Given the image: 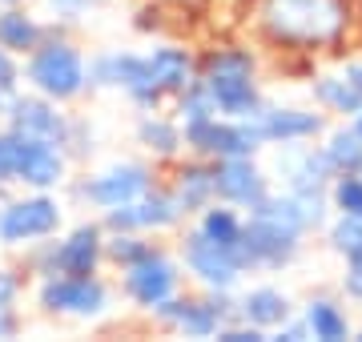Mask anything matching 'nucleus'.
Instances as JSON below:
<instances>
[{"instance_id": "obj_36", "label": "nucleus", "mask_w": 362, "mask_h": 342, "mask_svg": "<svg viewBox=\"0 0 362 342\" xmlns=\"http://www.w3.org/2000/svg\"><path fill=\"white\" fill-rule=\"evenodd\" d=\"M21 298V278L13 270H0V306H16Z\"/></svg>"}, {"instance_id": "obj_22", "label": "nucleus", "mask_w": 362, "mask_h": 342, "mask_svg": "<svg viewBox=\"0 0 362 342\" xmlns=\"http://www.w3.org/2000/svg\"><path fill=\"white\" fill-rule=\"evenodd\" d=\"M298 314H302V322H306V334L318 338V342H346L350 334H354L346 306L338 302V298H330V294H314Z\"/></svg>"}, {"instance_id": "obj_18", "label": "nucleus", "mask_w": 362, "mask_h": 342, "mask_svg": "<svg viewBox=\"0 0 362 342\" xmlns=\"http://www.w3.org/2000/svg\"><path fill=\"white\" fill-rule=\"evenodd\" d=\"M282 149L278 153V173H282V189L290 194H326L330 189V165H326L322 149L318 145H306V141H294V145H274Z\"/></svg>"}, {"instance_id": "obj_11", "label": "nucleus", "mask_w": 362, "mask_h": 342, "mask_svg": "<svg viewBox=\"0 0 362 342\" xmlns=\"http://www.w3.org/2000/svg\"><path fill=\"white\" fill-rule=\"evenodd\" d=\"M65 210L61 201L49 198V189H37L28 198L4 201L0 206V246H33L61 230Z\"/></svg>"}, {"instance_id": "obj_40", "label": "nucleus", "mask_w": 362, "mask_h": 342, "mask_svg": "<svg viewBox=\"0 0 362 342\" xmlns=\"http://www.w3.org/2000/svg\"><path fill=\"white\" fill-rule=\"evenodd\" d=\"M350 125H354V133H358V137H362V109H358V113H354V117H350Z\"/></svg>"}, {"instance_id": "obj_26", "label": "nucleus", "mask_w": 362, "mask_h": 342, "mask_svg": "<svg viewBox=\"0 0 362 342\" xmlns=\"http://www.w3.org/2000/svg\"><path fill=\"white\" fill-rule=\"evenodd\" d=\"M318 149H322L330 173H358L362 170V137L354 133L350 121H342V125H334V129H326Z\"/></svg>"}, {"instance_id": "obj_42", "label": "nucleus", "mask_w": 362, "mask_h": 342, "mask_svg": "<svg viewBox=\"0 0 362 342\" xmlns=\"http://www.w3.org/2000/svg\"><path fill=\"white\" fill-rule=\"evenodd\" d=\"M165 4H194V0H165Z\"/></svg>"}, {"instance_id": "obj_39", "label": "nucleus", "mask_w": 362, "mask_h": 342, "mask_svg": "<svg viewBox=\"0 0 362 342\" xmlns=\"http://www.w3.org/2000/svg\"><path fill=\"white\" fill-rule=\"evenodd\" d=\"M342 73H346V77L362 89V61H346V65H342Z\"/></svg>"}, {"instance_id": "obj_35", "label": "nucleus", "mask_w": 362, "mask_h": 342, "mask_svg": "<svg viewBox=\"0 0 362 342\" xmlns=\"http://www.w3.org/2000/svg\"><path fill=\"white\" fill-rule=\"evenodd\" d=\"M342 294L362 302V258L358 262H346V270H342Z\"/></svg>"}, {"instance_id": "obj_2", "label": "nucleus", "mask_w": 362, "mask_h": 342, "mask_svg": "<svg viewBox=\"0 0 362 342\" xmlns=\"http://www.w3.org/2000/svg\"><path fill=\"white\" fill-rule=\"evenodd\" d=\"M306 234H310V222L302 213V201L294 194H286V189H270L254 210H246L238 262H242L246 274L286 270L302 254V237Z\"/></svg>"}, {"instance_id": "obj_3", "label": "nucleus", "mask_w": 362, "mask_h": 342, "mask_svg": "<svg viewBox=\"0 0 362 342\" xmlns=\"http://www.w3.org/2000/svg\"><path fill=\"white\" fill-rule=\"evenodd\" d=\"M197 81L209 89L214 105H218L221 117H246L254 121L258 109L266 105L258 85V57L242 49V45H221V49H209L202 61H197Z\"/></svg>"}, {"instance_id": "obj_14", "label": "nucleus", "mask_w": 362, "mask_h": 342, "mask_svg": "<svg viewBox=\"0 0 362 342\" xmlns=\"http://www.w3.org/2000/svg\"><path fill=\"white\" fill-rule=\"evenodd\" d=\"M8 145H13V182L28 185V189H57V185H65L69 153L61 145L40 141V137H21V133H8Z\"/></svg>"}, {"instance_id": "obj_5", "label": "nucleus", "mask_w": 362, "mask_h": 342, "mask_svg": "<svg viewBox=\"0 0 362 342\" xmlns=\"http://www.w3.org/2000/svg\"><path fill=\"white\" fill-rule=\"evenodd\" d=\"M157 326L173 330L181 338H218L226 322H238V298L233 290H202V294H173L149 310Z\"/></svg>"}, {"instance_id": "obj_25", "label": "nucleus", "mask_w": 362, "mask_h": 342, "mask_svg": "<svg viewBox=\"0 0 362 342\" xmlns=\"http://www.w3.org/2000/svg\"><path fill=\"white\" fill-rule=\"evenodd\" d=\"M194 230H202L209 242H218V246H226V250L238 254V242H242V230H246V213L238 210V206H230V201L214 198L206 210L197 213Z\"/></svg>"}, {"instance_id": "obj_13", "label": "nucleus", "mask_w": 362, "mask_h": 342, "mask_svg": "<svg viewBox=\"0 0 362 342\" xmlns=\"http://www.w3.org/2000/svg\"><path fill=\"white\" fill-rule=\"evenodd\" d=\"M185 222L177 198L169 185H149L141 198L125 201V206H113V210L101 213L105 230H137V234H165V230H177Z\"/></svg>"}, {"instance_id": "obj_31", "label": "nucleus", "mask_w": 362, "mask_h": 342, "mask_svg": "<svg viewBox=\"0 0 362 342\" xmlns=\"http://www.w3.org/2000/svg\"><path fill=\"white\" fill-rule=\"evenodd\" d=\"M326 198H330L334 213H358L362 218V173H334Z\"/></svg>"}, {"instance_id": "obj_32", "label": "nucleus", "mask_w": 362, "mask_h": 342, "mask_svg": "<svg viewBox=\"0 0 362 342\" xmlns=\"http://www.w3.org/2000/svg\"><path fill=\"white\" fill-rule=\"evenodd\" d=\"M93 149V125L89 121L69 117V133H65V153L69 158H85Z\"/></svg>"}, {"instance_id": "obj_20", "label": "nucleus", "mask_w": 362, "mask_h": 342, "mask_svg": "<svg viewBox=\"0 0 362 342\" xmlns=\"http://www.w3.org/2000/svg\"><path fill=\"white\" fill-rule=\"evenodd\" d=\"M145 65H149V77H153L157 93L173 101L189 81L197 77V57L185 49V45H153L145 53Z\"/></svg>"}, {"instance_id": "obj_17", "label": "nucleus", "mask_w": 362, "mask_h": 342, "mask_svg": "<svg viewBox=\"0 0 362 342\" xmlns=\"http://www.w3.org/2000/svg\"><path fill=\"white\" fill-rule=\"evenodd\" d=\"M258 125L262 141L266 145H294V141H318L326 133V117L314 113V109H302V105H266L258 109Z\"/></svg>"}, {"instance_id": "obj_7", "label": "nucleus", "mask_w": 362, "mask_h": 342, "mask_svg": "<svg viewBox=\"0 0 362 342\" xmlns=\"http://www.w3.org/2000/svg\"><path fill=\"white\" fill-rule=\"evenodd\" d=\"M109 286L97 274H45L37 290V302L45 314L65 318H101L109 310Z\"/></svg>"}, {"instance_id": "obj_38", "label": "nucleus", "mask_w": 362, "mask_h": 342, "mask_svg": "<svg viewBox=\"0 0 362 342\" xmlns=\"http://www.w3.org/2000/svg\"><path fill=\"white\" fill-rule=\"evenodd\" d=\"M16 334V314L13 306H0V338H13Z\"/></svg>"}, {"instance_id": "obj_41", "label": "nucleus", "mask_w": 362, "mask_h": 342, "mask_svg": "<svg viewBox=\"0 0 362 342\" xmlns=\"http://www.w3.org/2000/svg\"><path fill=\"white\" fill-rule=\"evenodd\" d=\"M350 338H354V342H362V326H358V330H354V334H350Z\"/></svg>"}, {"instance_id": "obj_6", "label": "nucleus", "mask_w": 362, "mask_h": 342, "mask_svg": "<svg viewBox=\"0 0 362 342\" xmlns=\"http://www.w3.org/2000/svg\"><path fill=\"white\" fill-rule=\"evenodd\" d=\"M181 141L189 158H206V161H221V158H258L266 141L254 121L246 117H202V121H185L181 125Z\"/></svg>"}, {"instance_id": "obj_27", "label": "nucleus", "mask_w": 362, "mask_h": 342, "mask_svg": "<svg viewBox=\"0 0 362 342\" xmlns=\"http://www.w3.org/2000/svg\"><path fill=\"white\" fill-rule=\"evenodd\" d=\"M45 37V28L25 13V8H16V4H4L0 8V45L8 49V53H33Z\"/></svg>"}, {"instance_id": "obj_19", "label": "nucleus", "mask_w": 362, "mask_h": 342, "mask_svg": "<svg viewBox=\"0 0 362 342\" xmlns=\"http://www.w3.org/2000/svg\"><path fill=\"white\" fill-rule=\"evenodd\" d=\"M169 189H173L181 213H185V218H197L209 201L218 198V189H214V161L189 158V153H185V161L177 158V170H173Z\"/></svg>"}, {"instance_id": "obj_12", "label": "nucleus", "mask_w": 362, "mask_h": 342, "mask_svg": "<svg viewBox=\"0 0 362 342\" xmlns=\"http://www.w3.org/2000/svg\"><path fill=\"white\" fill-rule=\"evenodd\" d=\"M105 262V225L101 222H81L69 230L61 242H49L33 258L37 274H97Z\"/></svg>"}, {"instance_id": "obj_1", "label": "nucleus", "mask_w": 362, "mask_h": 342, "mask_svg": "<svg viewBox=\"0 0 362 342\" xmlns=\"http://www.w3.org/2000/svg\"><path fill=\"white\" fill-rule=\"evenodd\" d=\"M350 20H354L350 0H258L254 4L258 37L290 53L334 49L350 33Z\"/></svg>"}, {"instance_id": "obj_10", "label": "nucleus", "mask_w": 362, "mask_h": 342, "mask_svg": "<svg viewBox=\"0 0 362 342\" xmlns=\"http://www.w3.org/2000/svg\"><path fill=\"white\" fill-rule=\"evenodd\" d=\"M177 262L202 290H238L246 278L238 254L209 242L202 230H185V237L177 242Z\"/></svg>"}, {"instance_id": "obj_4", "label": "nucleus", "mask_w": 362, "mask_h": 342, "mask_svg": "<svg viewBox=\"0 0 362 342\" xmlns=\"http://www.w3.org/2000/svg\"><path fill=\"white\" fill-rule=\"evenodd\" d=\"M25 81L33 85V93L65 105V101H77L81 93L89 89V61L73 40L40 37V45L28 53Z\"/></svg>"}, {"instance_id": "obj_8", "label": "nucleus", "mask_w": 362, "mask_h": 342, "mask_svg": "<svg viewBox=\"0 0 362 342\" xmlns=\"http://www.w3.org/2000/svg\"><path fill=\"white\" fill-rule=\"evenodd\" d=\"M181 278H185V270H181L177 258H173L169 250H161V246H153L145 258H137L133 266L121 270V294H125L137 310L149 314L153 306H161L165 298L177 294Z\"/></svg>"}, {"instance_id": "obj_43", "label": "nucleus", "mask_w": 362, "mask_h": 342, "mask_svg": "<svg viewBox=\"0 0 362 342\" xmlns=\"http://www.w3.org/2000/svg\"><path fill=\"white\" fill-rule=\"evenodd\" d=\"M0 4H21V0H0Z\"/></svg>"}, {"instance_id": "obj_28", "label": "nucleus", "mask_w": 362, "mask_h": 342, "mask_svg": "<svg viewBox=\"0 0 362 342\" xmlns=\"http://www.w3.org/2000/svg\"><path fill=\"white\" fill-rule=\"evenodd\" d=\"M153 234H137V230H105V262H113L117 270L133 266L137 258L153 250Z\"/></svg>"}, {"instance_id": "obj_16", "label": "nucleus", "mask_w": 362, "mask_h": 342, "mask_svg": "<svg viewBox=\"0 0 362 342\" xmlns=\"http://www.w3.org/2000/svg\"><path fill=\"white\" fill-rule=\"evenodd\" d=\"M214 189L218 201H230L246 213L270 194V173L258 165V158H221L214 161Z\"/></svg>"}, {"instance_id": "obj_37", "label": "nucleus", "mask_w": 362, "mask_h": 342, "mask_svg": "<svg viewBox=\"0 0 362 342\" xmlns=\"http://www.w3.org/2000/svg\"><path fill=\"white\" fill-rule=\"evenodd\" d=\"M13 182V145H8V133H0V185Z\"/></svg>"}, {"instance_id": "obj_21", "label": "nucleus", "mask_w": 362, "mask_h": 342, "mask_svg": "<svg viewBox=\"0 0 362 342\" xmlns=\"http://www.w3.org/2000/svg\"><path fill=\"white\" fill-rule=\"evenodd\" d=\"M290 314H294V298H290L286 290L270 286V282H266V286H250V290L238 294V318L250 322V326L266 330V334H274Z\"/></svg>"}, {"instance_id": "obj_15", "label": "nucleus", "mask_w": 362, "mask_h": 342, "mask_svg": "<svg viewBox=\"0 0 362 342\" xmlns=\"http://www.w3.org/2000/svg\"><path fill=\"white\" fill-rule=\"evenodd\" d=\"M4 129L8 133H21V137H40V141H52L65 149V133H69V117L57 109V101L49 97H21L13 93V101L4 109Z\"/></svg>"}, {"instance_id": "obj_34", "label": "nucleus", "mask_w": 362, "mask_h": 342, "mask_svg": "<svg viewBox=\"0 0 362 342\" xmlns=\"http://www.w3.org/2000/svg\"><path fill=\"white\" fill-rule=\"evenodd\" d=\"M16 85H21V65H16V53H8L0 45V97H13Z\"/></svg>"}, {"instance_id": "obj_30", "label": "nucleus", "mask_w": 362, "mask_h": 342, "mask_svg": "<svg viewBox=\"0 0 362 342\" xmlns=\"http://www.w3.org/2000/svg\"><path fill=\"white\" fill-rule=\"evenodd\" d=\"M173 117L185 125V121H202V117H218V105H214V97H209V89L202 85V81H189L185 89L173 97Z\"/></svg>"}, {"instance_id": "obj_9", "label": "nucleus", "mask_w": 362, "mask_h": 342, "mask_svg": "<svg viewBox=\"0 0 362 342\" xmlns=\"http://www.w3.org/2000/svg\"><path fill=\"white\" fill-rule=\"evenodd\" d=\"M153 165L149 161H113V165H105L101 173H93V177H85V182L73 185V198L85 201V206H93V210H113V206H125V201L141 198L145 189L153 185Z\"/></svg>"}, {"instance_id": "obj_44", "label": "nucleus", "mask_w": 362, "mask_h": 342, "mask_svg": "<svg viewBox=\"0 0 362 342\" xmlns=\"http://www.w3.org/2000/svg\"><path fill=\"white\" fill-rule=\"evenodd\" d=\"M358 173H362V170H358Z\"/></svg>"}, {"instance_id": "obj_29", "label": "nucleus", "mask_w": 362, "mask_h": 342, "mask_svg": "<svg viewBox=\"0 0 362 342\" xmlns=\"http://www.w3.org/2000/svg\"><path fill=\"white\" fill-rule=\"evenodd\" d=\"M322 230H326L330 250H334L342 262H358L362 258V218L358 213H334Z\"/></svg>"}, {"instance_id": "obj_33", "label": "nucleus", "mask_w": 362, "mask_h": 342, "mask_svg": "<svg viewBox=\"0 0 362 342\" xmlns=\"http://www.w3.org/2000/svg\"><path fill=\"white\" fill-rule=\"evenodd\" d=\"M52 13L61 16V20H81V16H89L101 8V0H45Z\"/></svg>"}, {"instance_id": "obj_24", "label": "nucleus", "mask_w": 362, "mask_h": 342, "mask_svg": "<svg viewBox=\"0 0 362 342\" xmlns=\"http://www.w3.org/2000/svg\"><path fill=\"white\" fill-rule=\"evenodd\" d=\"M310 93H314V101H318V109H326V113H334V117H342V121H350L362 109V89L342 73V69L314 77Z\"/></svg>"}, {"instance_id": "obj_23", "label": "nucleus", "mask_w": 362, "mask_h": 342, "mask_svg": "<svg viewBox=\"0 0 362 342\" xmlns=\"http://www.w3.org/2000/svg\"><path fill=\"white\" fill-rule=\"evenodd\" d=\"M137 145L145 153H153V161H177L185 153V141H181V121L165 117L161 109H149L137 121Z\"/></svg>"}]
</instances>
